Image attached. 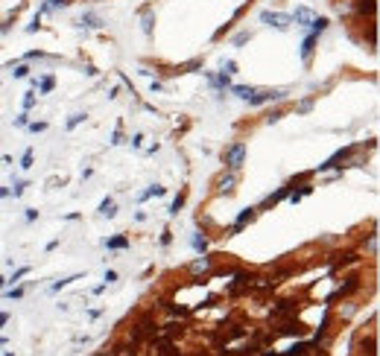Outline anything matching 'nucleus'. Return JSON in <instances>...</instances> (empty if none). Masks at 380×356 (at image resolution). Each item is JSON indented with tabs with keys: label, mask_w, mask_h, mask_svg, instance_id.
Here are the masks:
<instances>
[{
	"label": "nucleus",
	"mask_w": 380,
	"mask_h": 356,
	"mask_svg": "<svg viewBox=\"0 0 380 356\" xmlns=\"http://www.w3.org/2000/svg\"><path fill=\"white\" fill-rule=\"evenodd\" d=\"M222 161H225V166L234 172V169H240L243 163H246V143H231L225 152H222Z\"/></svg>",
	"instance_id": "obj_1"
},
{
	"label": "nucleus",
	"mask_w": 380,
	"mask_h": 356,
	"mask_svg": "<svg viewBox=\"0 0 380 356\" xmlns=\"http://www.w3.org/2000/svg\"><path fill=\"white\" fill-rule=\"evenodd\" d=\"M152 356H185V354L173 345V339H155L152 342Z\"/></svg>",
	"instance_id": "obj_2"
},
{
	"label": "nucleus",
	"mask_w": 380,
	"mask_h": 356,
	"mask_svg": "<svg viewBox=\"0 0 380 356\" xmlns=\"http://www.w3.org/2000/svg\"><path fill=\"white\" fill-rule=\"evenodd\" d=\"M284 97H286L284 91H252L249 102H252V105H263V102H269V99H284Z\"/></svg>",
	"instance_id": "obj_3"
},
{
	"label": "nucleus",
	"mask_w": 380,
	"mask_h": 356,
	"mask_svg": "<svg viewBox=\"0 0 380 356\" xmlns=\"http://www.w3.org/2000/svg\"><path fill=\"white\" fill-rule=\"evenodd\" d=\"M252 219H254V207H246V210H240V216H237V222L231 225V234H237L240 228H243V225H249Z\"/></svg>",
	"instance_id": "obj_4"
},
{
	"label": "nucleus",
	"mask_w": 380,
	"mask_h": 356,
	"mask_svg": "<svg viewBox=\"0 0 380 356\" xmlns=\"http://www.w3.org/2000/svg\"><path fill=\"white\" fill-rule=\"evenodd\" d=\"M99 213L108 216V219H114V216H117V204H114V198H105V201L99 204Z\"/></svg>",
	"instance_id": "obj_5"
},
{
	"label": "nucleus",
	"mask_w": 380,
	"mask_h": 356,
	"mask_svg": "<svg viewBox=\"0 0 380 356\" xmlns=\"http://www.w3.org/2000/svg\"><path fill=\"white\" fill-rule=\"evenodd\" d=\"M263 21L275 24L278 30H286V24H289V18H284V15H269V12H263Z\"/></svg>",
	"instance_id": "obj_6"
},
{
	"label": "nucleus",
	"mask_w": 380,
	"mask_h": 356,
	"mask_svg": "<svg viewBox=\"0 0 380 356\" xmlns=\"http://www.w3.org/2000/svg\"><path fill=\"white\" fill-rule=\"evenodd\" d=\"M313 47H316V35H310V38L304 41V47H301V56H304L307 65H310V59H313Z\"/></svg>",
	"instance_id": "obj_7"
},
{
	"label": "nucleus",
	"mask_w": 380,
	"mask_h": 356,
	"mask_svg": "<svg viewBox=\"0 0 380 356\" xmlns=\"http://www.w3.org/2000/svg\"><path fill=\"white\" fill-rule=\"evenodd\" d=\"M234 184H237V175H234V172H228V175L220 181V193H231V190H234Z\"/></svg>",
	"instance_id": "obj_8"
},
{
	"label": "nucleus",
	"mask_w": 380,
	"mask_h": 356,
	"mask_svg": "<svg viewBox=\"0 0 380 356\" xmlns=\"http://www.w3.org/2000/svg\"><path fill=\"white\" fill-rule=\"evenodd\" d=\"M295 21H301V24H304V21H316V18H313V12H310V9H304V6H301V9H295Z\"/></svg>",
	"instance_id": "obj_9"
},
{
	"label": "nucleus",
	"mask_w": 380,
	"mask_h": 356,
	"mask_svg": "<svg viewBox=\"0 0 380 356\" xmlns=\"http://www.w3.org/2000/svg\"><path fill=\"white\" fill-rule=\"evenodd\" d=\"M105 245H108V248H126V245H129V239H126V237H111V239H108Z\"/></svg>",
	"instance_id": "obj_10"
},
{
	"label": "nucleus",
	"mask_w": 380,
	"mask_h": 356,
	"mask_svg": "<svg viewBox=\"0 0 380 356\" xmlns=\"http://www.w3.org/2000/svg\"><path fill=\"white\" fill-rule=\"evenodd\" d=\"M193 248H196V251H205V248H208V239L196 234V237H193Z\"/></svg>",
	"instance_id": "obj_11"
},
{
	"label": "nucleus",
	"mask_w": 380,
	"mask_h": 356,
	"mask_svg": "<svg viewBox=\"0 0 380 356\" xmlns=\"http://www.w3.org/2000/svg\"><path fill=\"white\" fill-rule=\"evenodd\" d=\"M53 85H56V79H53V76H44V79H41V91H44V94H47V91H53Z\"/></svg>",
	"instance_id": "obj_12"
},
{
	"label": "nucleus",
	"mask_w": 380,
	"mask_h": 356,
	"mask_svg": "<svg viewBox=\"0 0 380 356\" xmlns=\"http://www.w3.org/2000/svg\"><path fill=\"white\" fill-rule=\"evenodd\" d=\"M182 204H185V193H179V196H176V201H173L170 213H179V210H182Z\"/></svg>",
	"instance_id": "obj_13"
},
{
	"label": "nucleus",
	"mask_w": 380,
	"mask_h": 356,
	"mask_svg": "<svg viewBox=\"0 0 380 356\" xmlns=\"http://www.w3.org/2000/svg\"><path fill=\"white\" fill-rule=\"evenodd\" d=\"M82 120H85V114H73V117L67 120V129H73V126H79Z\"/></svg>",
	"instance_id": "obj_14"
},
{
	"label": "nucleus",
	"mask_w": 380,
	"mask_h": 356,
	"mask_svg": "<svg viewBox=\"0 0 380 356\" xmlns=\"http://www.w3.org/2000/svg\"><path fill=\"white\" fill-rule=\"evenodd\" d=\"M21 166H24V169H30V166H32V149H27V152H24V161H21Z\"/></svg>",
	"instance_id": "obj_15"
},
{
	"label": "nucleus",
	"mask_w": 380,
	"mask_h": 356,
	"mask_svg": "<svg viewBox=\"0 0 380 356\" xmlns=\"http://www.w3.org/2000/svg\"><path fill=\"white\" fill-rule=\"evenodd\" d=\"M24 275H30V266H24V269H18V272H15V275H12V283H15V280H21V277H24Z\"/></svg>",
	"instance_id": "obj_16"
},
{
	"label": "nucleus",
	"mask_w": 380,
	"mask_h": 356,
	"mask_svg": "<svg viewBox=\"0 0 380 356\" xmlns=\"http://www.w3.org/2000/svg\"><path fill=\"white\" fill-rule=\"evenodd\" d=\"M234 94H237V97H243V99H249V97H252V88H234Z\"/></svg>",
	"instance_id": "obj_17"
},
{
	"label": "nucleus",
	"mask_w": 380,
	"mask_h": 356,
	"mask_svg": "<svg viewBox=\"0 0 380 356\" xmlns=\"http://www.w3.org/2000/svg\"><path fill=\"white\" fill-rule=\"evenodd\" d=\"M281 117H284V114H281V111H272V114H269V117H266V123H269V126H272V123H278V120H281Z\"/></svg>",
	"instance_id": "obj_18"
},
{
	"label": "nucleus",
	"mask_w": 380,
	"mask_h": 356,
	"mask_svg": "<svg viewBox=\"0 0 380 356\" xmlns=\"http://www.w3.org/2000/svg\"><path fill=\"white\" fill-rule=\"evenodd\" d=\"M32 105H35V94H27V97H24V108H32Z\"/></svg>",
	"instance_id": "obj_19"
},
{
	"label": "nucleus",
	"mask_w": 380,
	"mask_h": 356,
	"mask_svg": "<svg viewBox=\"0 0 380 356\" xmlns=\"http://www.w3.org/2000/svg\"><path fill=\"white\" fill-rule=\"evenodd\" d=\"M222 73H228V76H231V73H237V65H234V62H225V67H222Z\"/></svg>",
	"instance_id": "obj_20"
},
{
	"label": "nucleus",
	"mask_w": 380,
	"mask_h": 356,
	"mask_svg": "<svg viewBox=\"0 0 380 356\" xmlns=\"http://www.w3.org/2000/svg\"><path fill=\"white\" fill-rule=\"evenodd\" d=\"M30 126V131H44L47 129V123H27Z\"/></svg>",
	"instance_id": "obj_21"
},
{
	"label": "nucleus",
	"mask_w": 380,
	"mask_h": 356,
	"mask_svg": "<svg viewBox=\"0 0 380 356\" xmlns=\"http://www.w3.org/2000/svg\"><path fill=\"white\" fill-rule=\"evenodd\" d=\"M24 187H27L24 181H15V187H12V193H15V196H21V193H24Z\"/></svg>",
	"instance_id": "obj_22"
},
{
	"label": "nucleus",
	"mask_w": 380,
	"mask_h": 356,
	"mask_svg": "<svg viewBox=\"0 0 380 356\" xmlns=\"http://www.w3.org/2000/svg\"><path fill=\"white\" fill-rule=\"evenodd\" d=\"M85 21H88V27H99V18L96 15H85Z\"/></svg>",
	"instance_id": "obj_23"
},
{
	"label": "nucleus",
	"mask_w": 380,
	"mask_h": 356,
	"mask_svg": "<svg viewBox=\"0 0 380 356\" xmlns=\"http://www.w3.org/2000/svg\"><path fill=\"white\" fill-rule=\"evenodd\" d=\"M15 126H18V129H24V126H27V114H21V117H15Z\"/></svg>",
	"instance_id": "obj_24"
},
{
	"label": "nucleus",
	"mask_w": 380,
	"mask_h": 356,
	"mask_svg": "<svg viewBox=\"0 0 380 356\" xmlns=\"http://www.w3.org/2000/svg\"><path fill=\"white\" fill-rule=\"evenodd\" d=\"M170 239H173V237H170V231H164V234H161V245H170Z\"/></svg>",
	"instance_id": "obj_25"
},
{
	"label": "nucleus",
	"mask_w": 380,
	"mask_h": 356,
	"mask_svg": "<svg viewBox=\"0 0 380 356\" xmlns=\"http://www.w3.org/2000/svg\"><path fill=\"white\" fill-rule=\"evenodd\" d=\"M6 321H9V313H0V327H3Z\"/></svg>",
	"instance_id": "obj_26"
},
{
	"label": "nucleus",
	"mask_w": 380,
	"mask_h": 356,
	"mask_svg": "<svg viewBox=\"0 0 380 356\" xmlns=\"http://www.w3.org/2000/svg\"><path fill=\"white\" fill-rule=\"evenodd\" d=\"M3 286H6V277H0V289H3Z\"/></svg>",
	"instance_id": "obj_27"
},
{
	"label": "nucleus",
	"mask_w": 380,
	"mask_h": 356,
	"mask_svg": "<svg viewBox=\"0 0 380 356\" xmlns=\"http://www.w3.org/2000/svg\"><path fill=\"white\" fill-rule=\"evenodd\" d=\"M67 3H70V0H64V6H67Z\"/></svg>",
	"instance_id": "obj_28"
}]
</instances>
